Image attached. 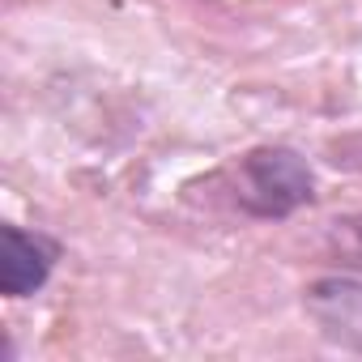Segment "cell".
<instances>
[{"label":"cell","mask_w":362,"mask_h":362,"mask_svg":"<svg viewBox=\"0 0 362 362\" xmlns=\"http://www.w3.org/2000/svg\"><path fill=\"white\" fill-rule=\"evenodd\" d=\"M218 197L247 222H290L294 214L311 209L320 197L315 166L303 149L286 141H264L243 149L218 175Z\"/></svg>","instance_id":"6da1fadb"},{"label":"cell","mask_w":362,"mask_h":362,"mask_svg":"<svg viewBox=\"0 0 362 362\" xmlns=\"http://www.w3.org/2000/svg\"><path fill=\"white\" fill-rule=\"evenodd\" d=\"M303 311L320 341L345 354H362V273H320L303 286Z\"/></svg>","instance_id":"7a4b0ae2"},{"label":"cell","mask_w":362,"mask_h":362,"mask_svg":"<svg viewBox=\"0 0 362 362\" xmlns=\"http://www.w3.org/2000/svg\"><path fill=\"white\" fill-rule=\"evenodd\" d=\"M60 260H64V243L56 235L22 222L0 226V294L9 303L43 294Z\"/></svg>","instance_id":"3957f363"},{"label":"cell","mask_w":362,"mask_h":362,"mask_svg":"<svg viewBox=\"0 0 362 362\" xmlns=\"http://www.w3.org/2000/svg\"><path fill=\"white\" fill-rule=\"evenodd\" d=\"M324 252L337 269L362 273V214H341L324 230Z\"/></svg>","instance_id":"277c9868"}]
</instances>
